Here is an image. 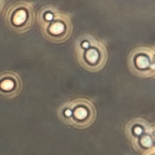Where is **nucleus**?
Instances as JSON below:
<instances>
[{
	"label": "nucleus",
	"mask_w": 155,
	"mask_h": 155,
	"mask_svg": "<svg viewBox=\"0 0 155 155\" xmlns=\"http://www.w3.org/2000/svg\"><path fill=\"white\" fill-rule=\"evenodd\" d=\"M37 20L43 35L51 42H66L73 32L69 14L52 5L41 7L37 14Z\"/></svg>",
	"instance_id": "1"
},
{
	"label": "nucleus",
	"mask_w": 155,
	"mask_h": 155,
	"mask_svg": "<svg viewBox=\"0 0 155 155\" xmlns=\"http://www.w3.org/2000/svg\"><path fill=\"white\" fill-rule=\"evenodd\" d=\"M75 52L79 64L91 71H98L102 69L108 60L105 43L91 35H83L76 39Z\"/></svg>",
	"instance_id": "2"
},
{
	"label": "nucleus",
	"mask_w": 155,
	"mask_h": 155,
	"mask_svg": "<svg viewBox=\"0 0 155 155\" xmlns=\"http://www.w3.org/2000/svg\"><path fill=\"white\" fill-rule=\"evenodd\" d=\"M35 18L34 4L28 1H19L9 6L4 13L7 27L13 32L23 34L32 27Z\"/></svg>",
	"instance_id": "3"
},
{
	"label": "nucleus",
	"mask_w": 155,
	"mask_h": 155,
	"mask_svg": "<svg viewBox=\"0 0 155 155\" xmlns=\"http://www.w3.org/2000/svg\"><path fill=\"white\" fill-rule=\"evenodd\" d=\"M128 65L135 75L150 78L154 75V50L149 46H139L133 49L128 57Z\"/></svg>",
	"instance_id": "4"
},
{
	"label": "nucleus",
	"mask_w": 155,
	"mask_h": 155,
	"mask_svg": "<svg viewBox=\"0 0 155 155\" xmlns=\"http://www.w3.org/2000/svg\"><path fill=\"white\" fill-rule=\"evenodd\" d=\"M23 82L21 76L12 70L0 73V96L11 98L21 89Z\"/></svg>",
	"instance_id": "5"
},
{
	"label": "nucleus",
	"mask_w": 155,
	"mask_h": 155,
	"mask_svg": "<svg viewBox=\"0 0 155 155\" xmlns=\"http://www.w3.org/2000/svg\"><path fill=\"white\" fill-rule=\"evenodd\" d=\"M87 115V111L83 108H79L75 111L76 116L80 119H84V118H86Z\"/></svg>",
	"instance_id": "6"
},
{
	"label": "nucleus",
	"mask_w": 155,
	"mask_h": 155,
	"mask_svg": "<svg viewBox=\"0 0 155 155\" xmlns=\"http://www.w3.org/2000/svg\"><path fill=\"white\" fill-rule=\"evenodd\" d=\"M142 143L144 146L150 147L151 145V140L149 136L144 137L142 140Z\"/></svg>",
	"instance_id": "7"
},
{
	"label": "nucleus",
	"mask_w": 155,
	"mask_h": 155,
	"mask_svg": "<svg viewBox=\"0 0 155 155\" xmlns=\"http://www.w3.org/2000/svg\"><path fill=\"white\" fill-rule=\"evenodd\" d=\"M6 0H0V14L3 11V10L4 7Z\"/></svg>",
	"instance_id": "8"
},
{
	"label": "nucleus",
	"mask_w": 155,
	"mask_h": 155,
	"mask_svg": "<svg viewBox=\"0 0 155 155\" xmlns=\"http://www.w3.org/2000/svg\"><path fill=\"white\" fill-rule=\"evenodd\" d=\"M135 132H136V134H138V135H139V134H141V132H142V130H141V128L137 127V128L135 129Z\"/></svg>",
	"instance_id": "9"
},
{
	"label": "nucleus",
	"mask_w": 155,
	"mask_h": 155,
	"mask_svg": "<svg viewBox=\"0 0 155 155\" xmlns=\"http://www.w3.org/2000/svg\"><path fill=\"white\" fill-rule=\"evenodd\" d=\"M65 114H66V116H70V115H71V111H70V110H66V111L65 112Z\"/></svg>",
	"instance_id": "10"
}]
</instances>
